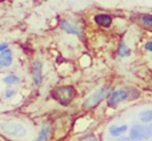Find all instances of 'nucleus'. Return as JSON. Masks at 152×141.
I'll return each mask as SVG.
<instances>
[{"instance_id":"412c9836","label":"nucleus","mask_w":152,"mask_h":141,"mask_svg":"<svg viewBox=\"0 0 152 141\" xmlns=\"http://www.w3.org/2000/svg\"><path fill=\"white\" fill-rule=\"evenodd\" d=\"M119 141H131L129 137H123V139H119Z\"/></svg>"},{"instance_id":"dca6fc26","label":"nucleus","mask_w":152,"mask_h":141,"mask_svg":"<svg viewBox=\"0 0 152 141\" xmlns=\"http://www.w3.org/2000/svg\"><path fill=\"white\" fill-rule=\"evenodd\" d=\"M16 94V91H13V89H7V91L4 92V97L5 99H11V97H13Z\"/></svg>"},{"instance_id":"ddd939ff","label":"nucleus","mask_w":152,"mask_h":141,"mask_svg":"<svg viewBox=\"0 0 152 141\" xmlns=\"http://www.w3.org/2000/svg\"><path fill=\"white\" fill-rule=\"evenodd\" d=\"M48 136H50V126H48V125H44V126L42 128V131H40L39 136L36 137V140H35V141H44V140L48 139Z\"/></svg>"},{"instance_id":"aec40b11","label":"nucleus","mask_w":152,"mask_h":141,"mask_svg":"<svg viewBox=\"0 0 152 141\" xmlns=\"http://www.w3.org/2000/svg\"><path fill=\"white\" fill-rule=\"evenodd\" d=\"M84 141H96V139H95L94 136H89V137H87V139L84 140Z\"/></svg>"},{"instance_id":"6e6552de","label":"nucleus","mask_w":152,"mask_h":141,"mask_svg":"<svg viewBox=\"0 0 152 141\" xmlns=\"http://www.w3.org/2000/svg\"><path fill=\"white\" fill-rule=\"evenodd\" d=\"M0 60H1L3 64V68H7V67H11L13 61V55H12V51L10 48H5L4 51L0 52Z\"/></svg>"},{"instance_id":"9b49d317","label":"nucleus","mask_w":152,"mask_h":141,"mask_svg":"<svg viewBox=\"0 0 152 141\" xmlns=\"http://www.w3.org/2000/svg\"><path fill=\"white\" fill-rule=\"evenodd\" d=\"M127 125H112L110 128V133L112 134V136H120V134H123L124 132L127 131Z\"/></svg>"},{"instance_id":"0eeeda50","label":"nucleus","mask_w":152,"mask_h":141,"mask_svg":"<svg viewBox=\"0 0 152 141\" xmlns=\"http://www.w3.org/2000/svg\"><path fill=\"white\" fill-rule=\"evenodd\" d=\"M60 28L63 29L64 32L69 33V35L83 36V31H81V28H79L77 25H75L74 23H71V21H68V20H61L60 21Z\"/></svg>"},{"instance_id":"a211bd4d","label":"nucleus","mask_w":152,"mask_h":141,"mask_svg":"<svg viewBox=\"0 0 152 141\" xmlns=\"http://www.w3.org/2000/svg\"><path fill=\"white\" fill-rule=\"evenodd\" d=\"M5 48H8L7 43H0V52H1V51H4Z\"/></svg>"},{"instance_id":"423d86ee","label":"nucleus","mask_w":152,"mask_h":141,"mask_svg":"<svg viewBox=\"0 0 152 141\" xmlns=\"http://www.w3.org/2000/svg\"><path fill=\"white\" fill-rule=\"evenodd\" d=\"M43 64L40 60H35L32 64V80H34V85L39 86L43 80Z\"/></svg>"},{"instance_id":"4468645a","label":"nucleus","mask_w":152,"mask_h":141,"mask_svg":"<svg viewBox=\"0 0 152 141\" xmlns=\"http://www.w3.org/2000/svg\"><path fill=\"white\" fill-rule=\"evenodd\" d=\"M118 55L120 56V57H126V56L129 55V49H128V47L126 45V43H120V44H119Z\"/></svg>"},{"instance_id":"6ab92c4d","label":"nucleus","mask_w":152,"mask_h":141,"mask_svg":"<svg viewBox=\"0 0 152 141\" xmlns=\"http://www.w3.org/2000/svg\"><path fill=\"white\" fill-rule=\"evenodd\" d=\"M147 131H148V134H150V136H152V123L150 124V125H148Z\"/></svg>"},{"instance_id":"9d476101","label":"nucleus","mask_w":152,"mask_h":141,"mask_svg":"<svg viewBox=\"0 0 152 141\" xmlns=\"http://www.w3.org/2000/svg\"><path fill=\"white\" fill-rule=\"evenodd\" d=\"M3 83H4L5 85H8V86L15 85V84L20 83V77L16 76V75H13V73H11V75H7L4 78H3Z\"/></svg>"},{"instance_id":"20e7f679","label":"nucleus","mask_w":152,"mask_h":141,"mask_svg":"<svg viewBox=\"0 0 152 141\" xmlns=\"http://www.w3.org/2000/svg\"><path fill=\"white\" fill-rule=\"evenodd\" d=\"M132 94L131 92H128V88H120V89H116V91L111 92L110 96H108V105L112 108H115L119 102L121 101H126L128 99H132Z\"/></svg>"},{"instance_id":"f257e3e1","label":"nucleus","mask_w":152,"mask_h":141,"mask_svg":"<svg viewBox=\"0 0 152 141\" xmlns=\"http://www.w3.org/2000/svg\"><path fill=\"white\" fill-rule=\"evenodd\" d=\"M52 97L55 101H58L59 104L64 105H69L72 102V100L75 99L76 96V91L72 85H63V86H58L52 91Z\"/></svg>"},{"instance_id":"f3484780","label":"nucleus","mask_w":152,"mask_h":141,"mask_svg":"<svg viewBox=\"0 0 152 141\" xmlns=\"http://www.w3.org/2000/svg\"><path fill=\"white\" fill-rule=\"evenodd\" d=\"M144 47H145V49H147V51L152 52V41H147V43H145Z\"/></svg>"},{"instance_id":"f8f14e48","label":"nucleus","mask_w":152,"mask_h":141,"mask_svg":"<svg viewBox=\"0 0 152 141\" xmlns=\"http://www.w3.org/2000/svg\"><path fill=\"white\" fill-rule=\"evenodd\" d=\"M139 20L143 25H145L147 28L152 29V15H148V13H144V15L139 16Z\"/></svg>"},{"instance_id":"2eb2a0df","label":"nucleus","mask_w":152,"mask_h":141,"mask_svg":"<svg viewBox=\"0 0 152 141\" xmlns=\"http://www.w3.org/2000/svg\"><path fill=\"white\" fill-rule=\"evenodd\" d=\"M139 117L143 123H151L152 121V110H144V112H142L139 115Z\"/></svg>"},{"instance_id":"1a4fd4ad","label":"nucleus","mask_w":152,"mask_h":141,"mask_svg":"<svg viewBox=\"0 0 152 141\" xmlns=\"http://www.w3.org/2000/svg\"><path fill=\"white\" fill-rule=\"evenodd\" d=\"M95 23L100 27L108 28L112 24V17L110 15H107V13H99V15L95 16Z\"/></svg>"},{"instance_id":"39448f33","label":"nucleus","mask_w":152,"mask_h":141,"mask_svg":"<svg viewBox=\"0 0 152 141\" xmlns=\"http://www.w3.org/2000/svg\"><path fill=\"white\" fill-rule=\"evenodd\" d=\"M148 137H150V134H148L147 128L144 125H142V124H135L131 128V131H129V139L134 141L145 140Z\"/></svg>"},{"instance_id":"7ed1b4c3","label":"nucleus","mask_w":152,"mask_h":141,"mask_svg":"<svg viewBox=\"0 0 152 141\" xmlns=\"http://www.w3.org/2000/svg\"><path fill=\"white\" fill-rule=\"evenodd\" d=\"M0 129L5 134L13 137H23L27 133L26 128L19 123H0Z\"/></svg>"},{"instance_id":"f03ea898","label":"nucleus","mask_w":152,"mask_h":141,"mask_svg":"<svg viewBox=\"0 0 152 141\" xmlns=\"http://www.w3.org/2000/svg\"><path fill=\"white\" fill-rule=\"evenodd\" d=\"M108 91H110L108 86L99 88L96 92H94L91 96H88L86 100H84V108H87V109H92V108L97 107V105L102 102V100L108 94Z\"/></svg>"}]
</instances>
